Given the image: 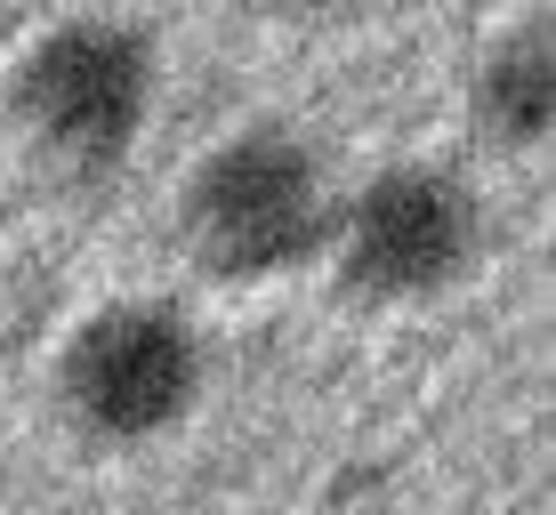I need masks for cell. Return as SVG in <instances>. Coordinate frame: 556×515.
Returning <instances> with one entry per match:
<instances>
[{"instance_id": "cell-3", "label": "cell", "mask_w": 556, "mask_h": 515, "mask_svg": "<svg viewBox=\"0 0 556 515\" xmlns=\"http://www.w3.org/2000/svg\"><path fill=\"white\" fill-rule=\"evenodd\" d=\"M331 274L363 307H428L484 258V202L444 162H388L331 202Z\"/></svg>"}, {"instance_id": "cell-6", "label": "cell", "mask_w": 556, "mask_h": 515, "mask_svg": "<svg viewBox=\"0 0 556 515\" xmlns=\"http://www.w3.org/2000/svg\"><path fill=\"white\" fill-rule=\"evenodd\" d=\"M266 9H331V0H266Z\"/></svg>"}, {"instance_id": "cell-4", "label": "cell", "mask_w": 556, "mask_h": 515, "mask_svg": "<svg viewBox=\"0 0 556 515\" xmlns=\"http://www.w3.org/2000/svg\"><path fill=\"white\" fill-rule=\"evenodd\" d=\"M202 331L169 298H113L81 314V331L56 355V411L98 451H146L178 435L202 403Z\"/></svg>"}, {"instance_id": "cell-1", "label": "cell", "mask_w": 556, "mask_h": 515, "mask_svg": "<svg viewBox=\"0 0 556 515\" xmlns=\"http://www.w3.org/2000/svg\"><path fill=\"white\" fill-rule=\"evenodd\" d=\"M331 169L282 121H251L194 162L178 194V234L218 282H282L331 242Z\"/></svg>"}, {"instance_id": "cell-5", "label": "cell", "mask_w": 556, "mask_h": 515, "mask_svg": "<svg viewBox=\"0 0 556 515\" xmlns=\"http://www.w3.org/2000/svg\"><path fill=\"white\" fill-rule=\"evenodd\" d=\"M468 121L484 129V145L501 154H541L556 129V25L525 16L476 56L468 73Z\"/></svg>"}, {"instance_id": "cell-2", "label": "cell", "mask_w": 556, "mask_h": 515, "mask_svg": "<svg viewBox=\"0 0 556 515\" xmlns=\"http://www.w3.org/2000/svg\"><path fill=\"white\" fill-rule=\"evenodd\" d=\"M153 98H162V56L153 33L129 16H65L16 56L9 113L33 138V154L65 178H113L138 154Z\"/></svg>"}]
</instances>
